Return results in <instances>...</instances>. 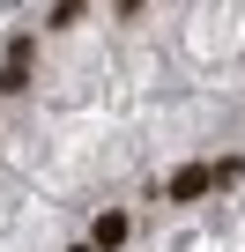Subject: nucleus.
Segmentation results:
<instances>
[{
  "label": "nucleus",
  "mask_w": 245,
  "mask_h": 252,
  "mask_svg": "<svg viewBox=\"0 0 245 252\" xmlns=\"http://www.w3.org/2000/svg\"><path fill=\"white\" fill-rule=\"evenodd\" d=\"M127 230H134L127 215H119V208H104V215H97V230H89V245H97V252H119V245H127Z\"/></svg>",
  "instance_id": "1"
},
{
  "label": "nucleus",
  "mask_w": 245,
  "mask_h": 252,
  "mask_svg": "<svg viewBox=\"0 0 245 252\" xmlns=\"http://www.w3.org/2000/svg\"><path fill=\"white\" fill-rule=\"evenodd\" d=\"M208 186H215V178H208L201 163H186V171H171V200H201Z\"/></svg>",
  "instance_id": "2"
},
{
  "label": "nucleus",
  "mask_w": 245,
  "mask_h": 252,
  "mask_svg": "<svg viewBox=\"0 0 245 252\" xmlns=\"http://www.w3.org/2000/svg\"><path fill=\"white\" fill-rule=\"evenodd\" d=\"M23 82H30V45H15L8 67H0V89H23Z\"/></svg>",
  "instance_id": "3"
},
{
  "label": "nucleus",
  "mask_w": 245,
  "mask_h": 252,
  "mask_svg": "<svg viewBox=\"0 0 245 252\" xmlns=\"http://www.w3.org/2000/svg\"><path fill=\"white\" fill-rule=\"evenodd\" d=\"M208 178H215V186H238V178H245V163H238V156H223V163H208Z\"/></svg>",
  "instance_id": "4"
},
{
  "label": "nucleus",
  "mask_w": 245,
  "mask_h": 252,
  "mask_svg": "<svg viewBox=\"0 0 245 252\" xmlns=\"http://www.w3.org/2000/svg\"><path fill=\"white\" fill-rule=\"evenodd\" d=\"M67 252H97V245H67Z\"/></svg>",
  "instance_id": "5"
}]
</instances>
